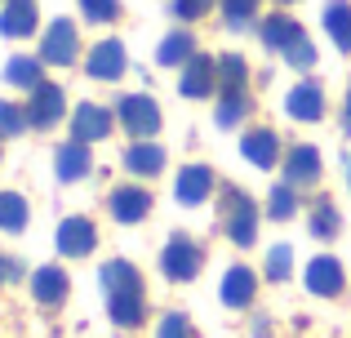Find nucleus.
<instances>
[{"mask_svg": "<svg viewBox=\"0 0 351 338\" xmlns=\"http://www.w3.org/2000/svg\"><path fill=\"white\" fill-rule=\"evenodd\" d=\"M98 276H103V294H107V316H112L116 325H125V330L143 321L147 294H143V276H138L134 263L112 258V263H103Z\"/></svg>", "mask_w": 351, "mask_h": 338, "instance_id": "nucleus-1", "label": "nucleus"}, {"mask_svg": "<svg viewBox=\"0 0 351 338\" xmlns=\"http://www.w3.org/2000/svg\"><path fill=\"white\" fill-rule=\"evenodd\" d=\"M218 214H223L227 236H232L240 250H249V245L258 241V205H254V196H245L240 187H223V205H218Z\"/></svg>", "mask_w": 351, "mask_h": 338, "instance_id": "nucleus-2", "label": "nucleus"}, {"mask_svg": "<svg viewBox=\"0 0 351 338\" xmlns=\"http://www.w3.org/2000/svg\"><path fill=\"white\" fill-rule=\"evenodd\" d=\"M76 49H80L76 23H71V18H53L49 32L40 36V62H53V67H71V62H76Z\"/></svg>", "mask_w": 351, "mask_h": 338, "instance_id": "nucleus-3", "label": "nucleus"}, {"mask_svg": "<svg viewBox=\"0 0 351 338\" xmlns=\"http://www.w3.org/2000/svg\"><path fill=\"white\" fill-rule=\"evenodd\" d=\"M200 263H205V254H200V245L191 241V236H169V245H165L160 254V271L169 280H191L200 276Z\"/></svg>", "mask_w": 351, "mask_h": 338, "instance_id": "nucleus-4", "label": "nucleus"}, {"mask_svg": "<svg viewBox=\"0 0 351 338\" xmlns=\"http://www.w3.org/2000/svg\"><path fill=\"white\" fill-rule=\"evenodd\" d=\"M116 116H120V125H125L134 138H152V134L160 130V107H156V98H147V94L120 98V103H116Z\"/></svg>", "mask_w": 351, "mask_h": 338, "instance_id": "nucleus-5", "label": "nucleus"}, {"mask_svg": "<svg viewBox=\"0 0 351 338\" xmlns=\"http://www.w3.org/2000/svg\"><path fill=\"white\" fill-rule=\"evenodd\" d=\"M62 112H67V98H62V89L58 85H36L32 89V103H27V116H32V125L36 130H53V125L62 121Z\"/></svg>", "mask_w": 351, "mask_h": 338, "instance_id": "nucleus-6", "label": "nucleus"}, {"mask_svg": "<svg viewBox=\"0 0 351 338\" xmlns=\"http://www.w3.org/2000/svg\"><path fill=\"white\" fill-rule=\"evenodd\" d=\"M214 85H218V62L209 58V53H196L178 76V94L182 98H209Z\"/></svg>", "mask_w": 351, "mask_h": 338, "instance_id": "nucleus-7", "label": "nucleus"}, {"mask_svg": "<svg viewBox=\"0 0 351 338\" xmlns=\"http://www.w3.org/2000/svg\"><path fill=\"white\" fill-rule=\"evenodd\" d=\"M285 112H289L293 121H302V125L325 121V89H320L316 80H302V85H293L289 98H285Z\"/></svg>", "mask_w": 351, "mask_h": 338, "instance_id": "nucleus-8", "label": "nucleus"}, {"mask_svg": "<svg viewBox=\"0 0 351 338\" xmlns=\"http://www.w3.org/2000/svg\"><path fill=\"white\" fill-rule=\"evenodd\" d=\"M98 245V232L89 218H62L58 223V254L62 258H85V254H94Z\"/></svg>", "mask_w": 351, "mask_h": 338, "instance_id": "nucleus-9", "label": "nucleus"}, {"mask_svg": "<svg viewBox=\"0 0 351 338\" xmlns=\"http://www.w3.org/2000/svg\"><path fill=\"white\" fill-rule=\"evenodd\" d=\"M89 76L94 80H120L125 76V67H129V53H125V45L120 40H98L94 49H89Z\"/></svg>", "mask_w": 351, "mask_h": 338, "instance_id": "nucleus-10", "label": "nucleus"}, {"mask_svg": "<svg viewBox=\"0 0 351 338\" xmlns=\"http://www.w3.org/2000/svg\"><path fill=\"white\" fill-rule=\"evenodd\" d=\"M107 209H112L116 223H143L147 214H152V191L147 187H116L112 200H107Z\"/></svg>", "mask_w": 351, "mask_h": 338, "instance_id": "nucleus-11", "label": "nucleus"}, {"mask_svg": "<svg viewBox=\"0 0 351 338\" xmlns=\"http://www.w3.org/2000/svg\"><path fill=\"white\" fill-rule=\"evenodd\" d=\"M112 134V112L98 103H80L76 116H71V138L76 143H98Z\"/></svg>", "mask_w": 351, "mask_h": 338, "instance_id": "nucleus-12", "label": "nucleus"}, {"mask_svg": "<svg viewBox=\"0 0 351 338\" xmlns=\"http://www.w3.org/2000/svg\"><path fill=\"white\" fill-rule=\"evenodd\" d=\"M209 191H214V169H209V165H182L178 182H173L178 205H205Z\"/></svg>", "mask_w": 351, "mask_h": 338, "instance_id": "nucleus-13", "label": "nucleus"}, {"mask_svg": "<svg viewBox=\"0 0 351 338\" xmlns=\"http://www.w3.org/2000/svg\"><path fill=\"white\" fill-rule=\"evenodd\" d=\"M316 178H320V152L311 143L289 147V156H285V182L289 187H311Z\"/></svg>", "mask_w": 351, "mask_h": 338, "instance_id": "nucleus-14", "label": "nucleus"}, {"mask_svg": "<svg viewBox=\"0 0 351 338\" xmlns=\"http://www.w3.org/2000/svg\"><path fill=\"white\" fill-rule=\"evenodd\" d=\"M307 289L316 298H334L343 294V263L329 258V254H320V258L307 263Z\"/></svg>", "mask_w": 351, "mask_h": 338, "instance_id": "nucleus-15", "label": "nucleus"}, {"mask_svg": "<svg viewBox=\"0 0 351 338\" xmlns=\"http://www.w3.org/2000/svg\"><path fill=\"white\" fill-rule=\"evenodd\" d=\"M53 169H58V178L62 182H80V178H89V169H94V156H89V143H62L58 147V156H53Z\"/></svg>", "mask_w": 351, "mask_h": 338, "instance_id": "nucleus-16", "label": "nucleus"}, {"mask_svg": "<svg viewBox=\"0 0 351 338\" xmlns=\"http://www.w3.org/2000/svg\"><path fill=\"white\" fill-rule=\"evenodd\" d=\"M240 156L258 169H271L276 160H280V138H276L271 130H249L245 138H240Z\"/></svg>", "mask_w": 351, "mask_h": 338, "instance_id": "nucleus-17", "label": "nucleus"}, {"mask_svg": "<svg viewBox=\"0 0 351 338\" xmlns=\"http://www.w3.org/2000/svg\"><path fill=\"white\" fill-rule=\"evenodd\" d=\"M36 32V0H5V14H0V36L9 40H23Z\"/></svg>", "mask_w": 351, "mask_h": 338, "instance_id": "nucleus-18", "label": "nucleus"}, {"mask_svg": "<svg viewBox=\"0 0 351 338\" xmlns=\"http://www.w3.org/2000/svg\"><path fill=\"white\" fill-rule=\"evenodd\" d=\"M125 169L138 173V178H156L165 169V147H156L152 138H138L134 147L125 152Z\"/></svg>", "mask_w": 351, "mask_h": 338, "instance_id": "nucleus-19", "label": "nucleus"}, {"mask_svg": "<svg viewBox=\"0 0 351 338\" xmlns=\"http://www.w3.org/2000/svg\"><path fill=\"white\" fill-rule=\"evenodd\" d=\"M223 303L227 307H249L254 303V294H258V276L249 267H227V276H223Z\"/></svg>", "mask_w": 351, "mask_h": 338, "instance_id": "nucleus-20", "label": "nucleus"}, {"mask_svg": "<svg viewBox=\"0 0 351 338\" xmlns=\"http://www.w3.org/2000/svg\"><path fill=\"white\" fill-rule=\"evenodd\" d=\"M67 285H71V280H67V271H62V267H40L32 276V294H36V303H40V307H58L62 298H67Z\"/></svg>", "mask_w": 351, "mask_h": 338, "instance_id": "nucleus-21", "label": "nucleus"}, {"mask_svg": "<svg viewBox=\"0 0 351 338\" xmlns=\"http://www.w3.org/2000/svg\"><path fill=\"white\" fill-rule=\"evenodd\" d=\"M320 23H325L329 40H334L343 53H351V0H329L325 14H320Z\"/></svg>", "mask_w": 351, "mask_h": 338, "instance_id": "nucleus-22", "label": "nucleus"}, {"mask_svg": "<svg viewBox=\"0 0 351 338\" xmlns=\"http://www.w3.org/2000/svg\"><path fill=\"white\" fill-rule=\"evenodd\" d=\"M258 36H263V45H267V49H280V53H285L293 40H302V27L293 23L289 14H271V18H263Z\"/></svg>", "mask_w": 351, "mask_h": 338, "instance_id": "nucleus-23", "label": "nucleus"}, {"mask_svg": "<svg viewBox=\"0 0 351 338\" xmlns=\"http://www.w3.org/2000/svg\"><path fill=\"white\" fill-rule=\"evenodd\" d=\"M156 58H160L165 67H187V62L196 58V36L191 32H169L160 40V49H156Z\"/></svg>", "mask_w": 351, "mask_h": 338, "instance_id": "nucleus-24", "label": "nucleus"}, {"mask_svg": "<svg viewBox=\"0 0 351 338\" xmlns=\"http://www.w3.org/2000/svg\"><path fill=\"white\" fill-rule=\"evenodd\" d=\"M249 116V94L245 89H223L218 94V112H214V121L223 125V130H232V125H240Z\"/></svg>", "mask_w": 351, "mask_h": 338, "instance_id": "nucleus-25", "label": "nucleus"}, {"mask_svg": "<svg viewBox=\"0 0 351 338\" xmlns=\"http://www.w3.org/2000/svg\"><path fill=\"white\" fill-rule=\"evenodd\" d=\"M5 80L9 85H18V89H36V85H45V76H40V58H9L5 62Z\"/></svg>", "mask_w": 351, "mask_h": 338, "instance_id": "nucleus-26", "label": "nucleus"}, {"mask_svg": "<svg viewBox=\"0 0 351 338\" xmlns=\"http://www.w3.org/2000/svg\"><path fill=\"white\" fill-rule=\"evenodd\" d=\"M27 200L18 191H0V232H23L27 227Z\"/></svg>", "mask_w": 351, "mask_h": 338, "instance_id": "nucleus-27", "label": "nucleus"}, {"mask_svg": "<svg viewBox=\"0 0 351 338\" xmlns=\"http://www.w3.org/2000/svg\"><path fill=\"white\" fill-rule=\"evenodd\" d=\"M338 232H343V218H338V209L329 205V200H316V209H311V236H320V241H334Z\"/></svg>", "mask_w": 351, "mask_h": 338, "instance_id": "nucleus-28", "label": "nucleus"}, {"mask_svg": "<svg viewBox=\"0 0 351 338\" xmlns=\"http://www.w3.org/2000/svg\"><path fill=\"white\" fill-rule=\"evenodd\" d=\"M249 85V67L240 53H223L218 58V89H245Z\"/></svg>", "mask_w": 351, "mask_h": 338, "instance_id": "nucleus-29", "label": "nucleus"}, {"mask_svg": "<svg viewBox=\"0 0 351 338\" xmlns=\"http://www.w3.org/2000/svg\"><path fill=\"white\" fill-rule=\"evenodd\" d=\"M267 214L276 218V223H285V218L298 214V191L289 187V182H280V187H271V196H267Z\"/></svg>", "mask_w": 351, "mask_h": 338, "instance_id": "nucleus-30", "label": "nucleus"}, {"mask_svg": "<svg viewBox=\"0 0 351 338\" xmlns=\"http://www.w3.org/2000/svg\"><path fill=\"white\" fill-rule=\"evenodd\" d=\"M27 125H32V116L18 103H5V98H0V138H18Z\"/></svg>", "mask_w": 351, "mask_h": 338, "instance_id": "nucleus-31", "label": "nucleus"}, {"mask_svg": "<svg viewBox=\"0 0 351 338\" xmlns=\"http://www.w3.org/2000/svg\"><path fill=\"white\" fill-rule=\"evenodd\" d=\"M289 271H293V250L289 245H271V250H267V276L289 280Z\"/></svg>", "mask_w": 351, "mask_h": 338, "instance_id": "nucleus-32", "label": "nucleus"}, {"mask_svg": "<svg viewBox=\"0 0 351 338\" xmlns=\"http://www.w3.org/2000/svg\"><path fill=\"white\" fill-rule=\"evenodd\" d=\"M218 5H223L227 27H249L254 14H258V0H218Z\"/></svg>", "mask_w": 351, "mask_h": 338, "instance_id": "nucleus-33", "label": "nucleus"}, {"mask_svg": "<svg viewBox=\"0 0 351 338\" xmlns=\"http://www.w3.org/2000/svg\"><path fill=\"white\" fill-rule=\"evenodd\" d=\"M80 14H85L89 23H112L120 14V0H80Z\"/></svg>", "mask_w": 351, "mask_h": 338, "instance_id": "nucleus-34", "label": "nucleus"}, {"mask_svg": "<svg viewBox=\"0 0 351 338\" xmlns=\"http://www.w3.org/2000/svg\"><path fill=\"white\" fill-rule=\"evenodd\" d=\"M285 58H289V67H298V71H311V67H316V49H311L307 36H302V40H293L289 49H285Z\"/></svg>", "mask_w": 351, "mask_h": 338, "instance_id": "nucleus-35", "label": "nucleus"}, {"mask_svg": "<svg viewBox=\"0 0 351 338\" xmlns=\"http://www.w3.org/2000/svg\"><path fill=\"white\" fill-rule=\"evenodd\" d=\"M173 18H182V23H196V18H205L209 9H214V0H173Z\"/></svg>", "mask_w": 351, "mask_h": 338, "instance_id": "nucleus-36", "label": "nucleus"}, {"mask_svg": "<svg viewBox=\"0 0 351 338\" xmlns=\"http://www.w3.org/2000/svg\"><path fill=\"white\" fill-rule=\"evenodd\" d=\"M156 338H196V334H191V321L182 312H169L160 321V334H156Z\"/></svg>", "mask_w": 351, "mask_h": 338, "instance_id": "nucleus-37", "label": "nucleus"}, {"mask_svg": "<svg viewBox=\"0 0 351 338\" xmlns=\"http://www.w3.org/2000/svg\"><path fill=\"white\" fill-rule=\"evenodd\" d=\"M14 271H18V267H14V263H9V258H0V285H5V280H9V276H14Z\"/></svg>", "mask_w": 351, "mask_h": 338, "instance_id": "nucleus-38", "label": "nucleus"}, {"mask_svg": "<svg viewBox=\"0 0 351 338\" xmlns=\"http://www.w3.org/2000/svg\"><path fill=\"white\" fill-rule=\"evenodd\" d=\"M347 134H351V89H347Z\"/></svg>", "mask_w": 351, "mask_h": 338, "instance_id": "nucleus-39", "label": "nucleus"}, {"mask_svg": "<svg viewBox=\"0 0 351 338\" xmlns=\"http://www.w3.org/2000/svg\"><path fill=\"white\" fill-rule=\"evenodd\" d=\"M280 5H293V0H280Z\"/></svg>", "mask_w": 351, "mask_h": 338, "instance_id": "nucleus-40", "label": "nucleus"}, {"mask_svg": "<svg viewBox=\"0 0 351 338\" xmlns=\"http://www.w3.org/2000/svg\"><path fill=\"white\" fill-rule=\"evenodd\" d=\"M347 169H351V160H347Z\"/></svg>", "mask_w": 351, "mask_h": 338, "instance_id": "nucleus-41", "label": "nucleus"}]
</instances>
